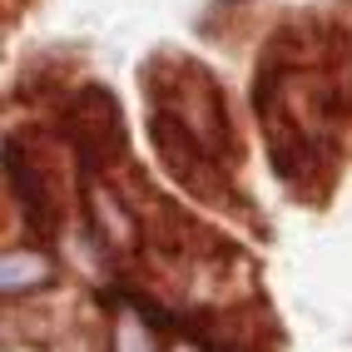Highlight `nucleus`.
<instances>
[{
    "label": "nucleus",
    "instance_id": "nucleus-1",
    "mask_svg": "<svg viewBox=\"0 0 352 352\" xmlns=\"http://www.w3.org/2000/svg\"><path fill=\"white\" fill-rule=\"evenodd\" d=\"M164 69H169V89H164V95L154 89V100L169 104V114H179V120L189 124L223 164H233V159H239V144H233V124H228V104L219 95V80L204 75L199 65L179 60V55L164 60Z\"/></svg>",
    "mask_w": 352,
    "mask_h": 352
},
{
    "label": "nucleus",
    "instance_id": "nucleus-2",
    "mask_svg": "<svg viewBox=\"0 0 352 352\" xmlns=\"http://www.w3.org/2000/svg\"><path fill=\"white\" fill-rule=\"evenodd\" d=\"M149 134H154V149H159V159H164V169H169L189 194L214 199V204H223V199L233 194L228 179H223V169H219V154L208 149L204 139L179 120V114H164V109L154 104Z\"/></svg>",
    "mask_w": 352,
    "mask_h": 352
},
{
    "label": "nucleus",
    "instance_id": "nucleus-3",
    "mask_svg": "<svg viewBox=\"0 0 352 352\" xmlns=\"http://www.w3.org/2000/svg\"><path fill=\"white\" fill-rule=\"evenodd\" d=\"M65 134L85 154V169H104L124 154V109L109 89L89 85L65 104Z\"/></svg>",
    "mask_w": 352,
    "mask_h": 352
},
{
    "label": "nucleus",
    "instance_id": "nucleus-4",
    "mask_svg": "<svg viewBox=\"0 0 352 352\" xmlns=\"http://www.w3.org/2000/svg\"><path fill=\"white\" fill-rule=\"evenodd\" d=\"M6 174H10V189H15L20 208H25L30 228H40V233H55V204L45 199V184H40V174L30 169L25 144H20V139H10V144H6Z\"/></svg>",
    "mask_w": 352,
    "mask_h": 352
},
{
    "label": "nucleus",
    "instance_id": "nucleus-5",
    "mask_svg": "<svg viewBox=\"0 0 352 352\" xmlns=\"http://www.w3.org/2000/svg\"><path fill=\"white\" fill-rule=\"evenodd\" d=\"M50 278V258L40 253H6V268H0V288H6V298H20L25 288L45 283Z\"/></svg>",
    "mask_w": 352,
    "mask_h": 352
},
{
    "label": "nucleus",
    "instance_id": "nucleus-6",
    "mask_svg": "<svg viewBox=\"0 0 352 352\" xmlns=\"http://www.w3.org/2000/svg\"><path fill=\"white\" fill-rule=\"evenodd\" d=\"M114 352H159V347L149 338V327L139 318H129V322H120V333H114Z\"/></svg>",
    "mask_w": 352,
    "mask_h": 352
}]
</instances>
